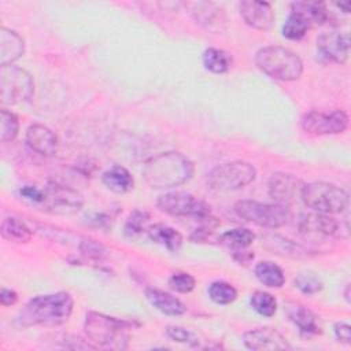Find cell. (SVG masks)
Wrapping results in <instances>:
<instances>
[{"label": "cell", "mask_w": 351, "mask_h": 351, "mask_svg": "<svg viewBox=\"0 0 351 351\" xmlns=\"http://www.w3.org/2000/svg\"><path fill=\"white\" fill-rule=\"evenodd\" d=\"M348 291H350V285L346 287V299H347V302H350V296H348L350 292H348Z\"/></svg>", "instance_id": "43"}, {"label": "cell", "mask_w": 351, "mask_h": 351, "mask_svg": "<svg viewBox=\"0 0 351 351\" xmlns=\"http://www.w3.org/2000/svg\"><path fill=\"white\" fill-rule=\"evenodd\" d=\"M310 27H311L310 22L303 15L295 11H291V14L288 15L282 26V36L288 40H300L306 36Z\"/></svg>", "instance_id": "29"}, {"label": "cell", "mask_w": 351, "mask_h": 351, "mask_svg": "<svg viewBox=\"0 0 351 351\" xmlns=\"http://www.w3.org/2000/svg\"><path fill=\"white\" fill-rule=\"evenodd\" d=\"M133 324L126 319L106 315L97 311H89L85 315L84 332L96 347L122 350L128 347L130 329Z\"/></svg>", "instance_id": "3"}, {"label": "cell", "mask_w": 351, "mask_h": 351, "mask_svg": "<svg viewBox=\"0 0 351 351\" xmlns=\"http://www.w3.org/2000/svg\"><path fill=\"white\" fill-rule=\"evenodd\" d=\"M195 171L193 163L181 152H163L148 159L143 177L151 188H173L186 182Z\"/></svg>", "instance_id": "2"}, {"label": "cell", "mask_w": 351, "mask_h": 351, "mask_svg": "<svg viewBox=\"0 0 351 351\" xmlns=\"http://www.w3.org/2000/svg\"><path fill=\"white\" fill-rule=\"evenodd\" d=\"M19 195L27 200L29 203L38 206L43 202V196H44V189L34 186V185H25L19 189Z\"/></svg>", "instance_id": "38"}, {"label": "cell", "mask_w": 351, "mask_h": 351, "mask_svg": "<svg viewBox=\"0 0 351 351\" xmlns=\"http://www.w3.org/2000/svg\"><path fill=\"white\" fill-rule=\"evenodd\" d=\"M101 181L110 191L115 193H126L132 191L134 185V180L129 170L119 165H115L104 171L101 176Z\"/></svg>", "instance_id": "24"}, {"label": "cell", "mask_w": 351, "mask_h": 351, "mask_svg": "<svg viewBox=\"0 0 351 351\" xmlns=\"http://www.w3.org/2000/svg\"><path fill=\"white\" fill-rule=\"evenodd\" d=\"M147 236L151 241L167 248L171 252H176L182 245V236L174 228L165 223H155L147 228Z\"/></svg>", "instance_id": "23"}, {"label": "cell", "mask_w": 351, "mask_h": 351, "mask_svg": "<svg viewBox=\"0 0 351 351\" xmlns=\"http://www.w3.org/2000/svg\"><path fill=\"white\" fill-rule=\"evenodd\" d=\"M234 211L240 218L270 229L284 226L291 217L287 206L278 203H261L256 200H240L234 204Z\"/></svg>", "instance_id": "6"}, {"label": "cell", "mask_w": 351, "mask_h": 351, "mask_svg": "<svg viewBox=\"0 0 351 351\" xmlns=\"http://www.w3.org/2000/svg\"><path fill=\"white\" fill-rule=\"evenodd\" d=\"M34 93L32 75L16 66H3L0 69V99L3 104L12 106L27 101Z\"/></svg>", "instance_id": "8"}, {"label": "cell", "mask_w": 351, "mask_h": 351, "mask_svg": "<svg viewBox=\"0 0 351 351\" xmlns=\"http://www.w3.org/2000/svg\"><path fill=\"white\" fill-rule=\"evenodd\" d=\"M256 177L255 167L244 160L215 166L207 174V182L217 191H237L251 184Z\"/></svg>", "instance_id": "7"}, {"label": "cell", "mask_w": 351, "mask_h": 351, "mask_svg": "<svg viewBox=\"0 0 351 351\" xmlns=\"http://www.w3.org/2000/svg\"><path fill=\"white\" fill-rule=\"evenodd\" d=\"M295 287L304 295H314L319 292L324 287L321 278L313 271H303L299 273L293 280Z\"/></svg>", "instance_id": "35"}, {"label": "cell", "mask_w": 351, "mask_h": 351, "mask_svg": "<svg viewBox=\"0 0 351 351\" xmlns=\"http://www.w3.org/2000/svg\"><path fill=\"white\" fill-rule=\"evenodd\" d=\"M169 285L173 291L180 292V293H189L193 291L196 285V280L193 276L185 271H176L170 276L169 278Z\"/></svg>", "instance_id": "36"}, {"label": "cell", "mask_w": 351, "mask_h": 351, "mask_svg": "<svg viewBox=\"0 0 351 351\" xmlns=\"http://www.w3.org/2000/svg\"><path fill=\"white\" fill-rule=\"evenodd\" d=\"M25 141L27 147L43 156H53L58 151V137L47 126L34 123L26 130Z\"/></svg>", "instance_id": "18"}, {"label": "cell", "mask_w": 351, "mask_h": 351, "mask_svg": "<svg viewBox=\"0 0 351 351\" xmlns=\"http://www.w3.org/2000/svg\"><path fill=\"white\" fill-rule=\"evenodd\" d=\"M73 306V296L64 291L38 295L23 306L18 321L23 326H59L70 318Z\"/></svg>", "instance_id": "1"}, {"label": "cell", "mask_w": 351, "mask_h": 351, "mask_svg": "<svg viewBox=\"0 0 351 351\" xmlns=\"http://www.w3.org/2000/svg\"><path fill=\"white\" fill-rule=\"evenodd\" d=\"M156 206L160 211L174 217H192L202 221L211 215V207L204 200L186 192H169L160 195Z\"/></svg>", "instance_id": "10"}, {"label": "cell", "mask_w": 351, "mask_h": 351, "mask_svg": "<svg viewBox=\"0 0 351 351\" xmlns=\"http://www.w3.org/2000/svg\"><path fill=\"white\" fill-rule=\"evenodd\" d=\"M208 296L217 304H230L236 300L237 291L226 281H214L208 287Z\"/></svg>", "instance_id": "31"}, {"label": "cell", "mask_w": 351, "mask_h": 351, "mask_svg": "<svg viewBox=\"0 0 351 351\" xmlns=\"http://www.w3.org/2000/svg\"><path fill=\"white\" fill-rule=\"evenodd\" d=\"M0 233L3 239H5L7 241L16 243V244L27 243L32 239L30 228L15 217H7L3 219Z\"/></svg>", "instance_id": "25"}, {"label": "cell", "mask_w": 351, "mask_h": 351, "mask_svg": "<svg viewBox=\"0 0 351 351\" xmlns=\"http://www.w3.org/2000/svg\"><path fill=\"white\" fill-rule=\"evenodd\" d=\"M317 47L326 59L343 64L350 55L348 33L340 30L324 32L317 38Z\"/></svg>", "instance_id": "15"}, {"label": "cell", "mask_w": 351, "mask_h": 351, "mask_svg": "<svg viewBox=\"0 0 351 351\" xmlns=\"http://www.w3.org/2000/svg\"><path fill=\"white\" fill-rule=\"evenodd\" d=\"M25 52L22 37L7 27L0 30V66H11Z\"/></svg>", "instance_id": "20"}, {"label": "cell", "mask_w": 351, "mask_h": 351, "mask_svg": "<svg viewBox=\"0 0 351 351\" xmlns=\"http://www.w3.org/2000/svg\"><path fill=\"white\" fill-rule=\"evenodd\" d=\"M145 298L156 310L166 315H182L186 311L185 304L180 299L162 289L147 288Z\"/></svg>", "instance_id": "21"}, {"label": "cell", "mask_w": 351, "mask_h": 351, "mask_svg": "<svg viewBox=\"0 0 351 351\" xmlns=\"http://www.w3.org/2000/svg\"><path fill=\"white\" fill-rule=\"evenodd\" d=\"M299 229L308 236L322 237H347L348 236V219L339 222L336 218L328 214L310 213L300 217Z\"/></svg>", "instance_id": "12"}, {"label": "cell", "mask_w": 351, "mask_h": 351, "mask_svg": "<svg viewBox=\"0 0 351 351\" xmlns=\"http://www.w3.org/2000/svg\"><path fill=\"white\" fill-rule=\"evenodd\" d=\"M250 303H251V307L262 317H271V315H274V313L277 310L276 298L263 291L254 292L251 295Z\"/></svg>", "instance_id": "32"}, {"label": "cell", "mask_w": 351, "mask_h": 351, "mask_svg": "<svg viewBox=\"0 0 351 351\" xmlns=\"http://www.w3.org/2000/svg\"><path fill=\"white\" fill-rule=\"evenodd\" d=\"M284 310L289 321L299 328L300 333L306 336H314L322 332L318 317L306 306L298 304V303H289L285 306Z\"/></svg>", "instance_id": "19"}, {"label": "cell", "mask_w": 351, "mask_h": 351, "mask_svg": "<svg viewBox=\"0 0 351 351\" xmlns=\"http://www.w3.org/2000/svg\"><path fill=\"white\" fill-rule=\"evenodd\" d=\"M244 346L255 351H269V350H291L288 340L274 328L262 326L247 330L243 335Z\"/></svg>", "instance_id": "14"}, {"label": "cell", "mask_w": 351, "mask_h": 351, "mask_svg": "<svg viewBox=\"0 0 351 351\" xmlns=\"http://www.w3.org/2000/svg\"><path fill=\"white\" fill-rule=\"evenodd\" d=\"M19 132V121L15 114L5 108L0 112V140L3 143L12 141Z\"/></svg>", "instance_id": "34"}, {"label": "cell", "mask_w": 351, "mask_h": 351, "mask_svg": "<svg viewBox=\"0 0 351 351\" xmlns=\"http://www.w3.org/2000/svg\"><path fill=\"white\" fill-rule=\"evenodd\" d=\"M219 240L222 244H225L233 250H244L252 244V241L255 240V234L250 229L236 228V229H230V230H226L225 233H222Z\"/></svg>", "instance_id": "30"}, {"label": "cell", "mask_w": 351, "mask_h": 351, "mask_svg": "<svg viewBox=\"0 0 351 351\" xmlns=\"http://www.w3.org/2000/svg\"><path fill=\"white\" fill-rule=\"evenodd\" d=\"M240 15L244 22L258 30H269L276 21V15L270 3L256 0H243L239 4Z\"/></svg>", "instance_id": "17"}, {"label": "cell", "mask_w": 351, "mask_h": 351, "mask_svg": "<svg viewBox=\"0 0 351 351\" xmlns=\"http://www.w3.org/2000/svg\"><path fill=\"white\" fill-rule=\"evenodd\" d=\"M186 5L189 7V12L196 23H199L206 30L211 33H221L226 29V15L223 10L215 3L196 1L188 3Z\"/></svg>", "instance_id": "16"}, {"label": "cell", "mask_w": 351, "mask_h": 351, "mask_svg": "<svg viewBox=\"0 0 351 351\" xmlns=\"http://www.w3.org/2000/svg\"><path fill=\"white\" fill-rule=\"evenodd\" d=\"M255 276L259 282L269 288H281L285 282V274L282 269L270 261L259 262L255 266Z\"/></svg>", "instance_id": "27"}, {"label": "cell", "mask_w": 351, "mask_h": 351, "mask_svg": "<svg viewBox=\"0 0 351 351\" xmlns=\"http://www.w3.org/2000/svg\"><path fill=\"white\" fill-rule=\"evenodd\" d=\"M333 332H335V337L339 341H343L346 344L351 343V326L346 322H337L333 326Z\"/></svg>", "instance_id": "39"}, {"label": "cell", "mask_w": 351, "mask_h": 351, "mask_svg": "<svg viewBox=\"0 0 351 351\" xmlns=\"http://www.w3.org/2000/svg\"><path fill=\"white\" fill-rule=\"evenodd\" d=\"M300 125L311 134H339L348 128V115L343 110L310 111L302 117Z\"/></svg>", "instance_id": "11"}, {"label": "cell", "mask_w": 351, "mask_h": 351, "mask_svg": "<svg viewBox=\"0 0 351 351\" xmlns=\"http://www.w3.org/2000/svg\"><path fill=\"white\" fill-rule=\"evenodd\" d=\"M303 185L304 182L298 177H295L293 174L277 171L271 174L267 184V191H269V196L276 203L288 206L295 200L300 199Z\"/></svg>", "instance_id": "13"}, {"label": "cell", "mask_w": 351, "mask_h": 351, "mask_svg": "<svg viewBox=\"0 0 351 351\" xmlns=\"http://www.w3.org/2000/svg\"><path fill=\"white\" fill-rule=\"evenodd\" d=\"M89 221L97 228H110L111 226V217H108L103 213L101 214H95Z\"/></svg>", "instance_id": "41"}, {"label": "cell", "mask_w": 351, "mask_h": 351, "mask_svg": "<svg viewBox=\"0 0 351 351\" xmlns=\"http://www.w3.org/2000/svg\"><path fill=\"white\" fill-rule=\"evenodd\" d=\"M337 8H340V10H343V12H350V10H351V1H340V3H336L335 4Z\"/></svg>", "instance_id": "42"}, {"label": "cell", "mask_w": 351, "mask_h": 351, "mask_svg": "<svg viewBox=\"0 0 351 351\" xmlns=\"http://www.w3.org/2000/svg\"><path fill=\"white\" fill-rule=\"evenodd\" d=\"M43 189V202L37 207L45 213L70 215L80 211L84 204L82 195L71 186L59 182H49Z\"/></svg>", "instance_id": "9"}, {"label": "cell", "mask_w": 351, "mask_h": 351, "mask_svg": "<svg viewBox=\"0 0 351 351\" xmlns=\"http://www.w3.org/2000/svg\"><path fill=\"white\" fill-rule=\"evenodd\" d=\"M255 63L265 74L280 81L299 80L303 73L302 59L293 51L278 45L261 48L255 55Z\"/></svg>", "instance_id": "4"}, {"label": "cell", "mask_w": 351, "mask_h": 351, "mask_svg": "<svg viewBox=\"0 0 351 351\" xmlns=\"http://www.w3.org/2000/svg\"><path fill=\"white\" fill-rule=\"evenodd\" d=\"M291 11L303 15L310 25H322L329 18L328 8L321 1H295L291 4Z\"/></svg>", "instance_id": "26"}, {"label": "cell", "mask_w": 351, "mask_h": 351, "mask_svg": "<svg viewBox=\"0 0 351 351\" xmlns=\"http://www.w3.org/2000/svg\"><path fill=\"white\" fill-rule=\"evenodd\" d=\"M18 302V293L10 288H1L0 291V303L3 306H12Z\"/></svg>", "instance_id": "40"}, {"label": "cell", "mask_w": 351, "mask_h": 351, "mask_svg": "<svg viewBox=\"0 0 351 351\" xmlns=\"http://www.w3.org/2000/svg\"><path fill=\"white\" fill-rule=\"evenodd\" d=\"M149 221V214L145 210H134L129 214L123 230L128 237H134L147 230V223Z\"/></svg>", "instance_id": "33"}, {"label": "cell", "mask_w": 351, "mask_h": 351, "mask_svg": "<svg viewBox=\"0 0 351 351\" xmlns=\"http://www.w3.org/2000/svg\"><path fill=\"white\" fill-rule=\"evenodd\" d=\"M202 60L203 66L214 74H223L232 67V56L226 51L218 48L206 49Z\"/></svg>", "instance_id": "28"}, {"label": "cell", "mask_w": 351, "mask_h": 351, "mask_svg": "<svg viewBox=\"0 0 351 351\" xmlns=\"http://www.w3.org/2000/svg\"><path fill=\"white\" fill-rule=\"evenodd\" d=\"M263 244L266 248L271 250L273 252H276L277 255H281V256L306 258L310 255L304 247H302L296 241H292L280 234H265Z\"/></svg>", "instance_id": "22"}, {"label": "cell", "mask_w": 351, "mask_h": 351, "mask_svg": "<svg viewBox=\"0 0 351 351\" xmlns=\"http://www.w3.org/2000/svg\"><path fill=\"white\" fill-rule=\"evenodd\" d=\"M166 335H167V337H170L171 340H174L177 343H184V344H189V346H197V343H199L197 336L192 330L181 328V326H176V325L167 326Z\"/></svg>", "instance_id": "37"}, {"label": "cell", "mask_w": 351, "mask_h": 351, "mask_svg": "<svg viewBox=\"0 0 351 351\" xmlns=\"http://www.w3.org/2000/svg\"><path fill=\"white\" fill-rule=\"evenodd\" d=\"M300 200L314 213L328 215L341 214L348 207V193L343 188L324 181L304 184Z\"/></svg>", "instance_id": "5"}]
</instances>
